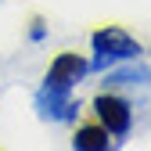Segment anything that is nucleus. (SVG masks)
Segmentation results:
<instances>
[{
  "instance_id": "4",
  "label": "nucleus",
  "mask_w": 151,
  "mask_h": 151,
  "mask_svg": "<svg viewBox=\"0 0 151 151\" xmlns=\"http://www.w3.org/2000/svg\"><path fill=\"white\" fill-rule=\"evenodd\" d=\"M36 111H40L43 119L68 122V119H76L79 104H76L72 93H54V90H43V86H40V93H36Z\"/></svg>"
},
{
  "instance_id": "5",
  "label": "nucleus",
  "mask_w": 151,
  "mask_h": 151,
  "mask_svg": "<svg viewBox=\"0 0 151 151\" xmlns=\"http://www.w3.org/2000/svg\"><path fill=\"white\" fill-rule=\"evenodd\" d=\"M108 129L104 126H79V133L72 137V147L76 151H104L108 147Z\"/></svg>"
},
{
  "instance_id": "1",
  "label": "nucleus",
  "mask_w": 151,
  "mask_h": 151,
  "mask_svg": "<svg viewBox=\"0 0 151 151\" xmlns=\"http://www.w3.org/2000/svg\"><path fill=\"white\" fill-rule=\"evenodd\" d=\"M93 54L97 58L90 61V68H108V65H115V61H133V58H140V43L133 40V36H126L122 29H115V25H108V29H97L93 32Z\"/></svg>"
},
{
  "instance_id": "6",
  "label": "nucleus",
  "mask_w": 151,
  "mask_h": 151,
  "mask_svg": "<svg viewBox=\"0 0 151 151\" xmlns=\"http://www.w3.org/2000/svg\"><path fill=\"white\" fill-rule=\"evenodd\" d=\"M108 86H137V83H151V65H129L119 72H108Z\"/></svg>"
},
{
  "instance_id": "3",
  "label": "nucleus",
  "mask_w": 151,
  "mask_h": 151,
  "mask_svg": "<svg viewBox=\"0 0 151 151\" xmlns=\"http://www.w3.org/2000/svg\"><path fill=\"white\" fill-rule=\"evenodd\" d=\"M93 111H97L101 126L108 129L111 137H126V133H129V104H126L122 97L101 93V97H93Z\"/></svg>"
},
{
  "instance_id": "2",
  "label": "nucleus",
  "mask_w": 151,
  "mask_h": 151,
  "mask_svg": "<svg viewBox=\"0 0 151 151\" xmlns=\"http://www.w3.org/2000/svg\"><path fill=\"white\" fill-rule=\"evenodd\" d=\"M86 61L79 58V54H58V58L50 61V72L43 79V90H54V93H72L76 83L86 76Z\"/></svg>"
}]
</instances>
